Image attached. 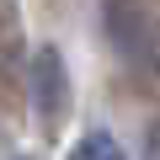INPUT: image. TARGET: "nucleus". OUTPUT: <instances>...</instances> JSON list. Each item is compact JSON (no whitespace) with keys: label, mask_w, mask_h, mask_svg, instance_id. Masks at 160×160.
<instances>
[{"label":"nucleus","mask_w":160,"mask_h":160,"mask_svg":"<svg viewBox=\"0 0 160 160\" xmlns=\"http://www.w3.org/2000/svg\"><path fill=\"white\" fill-rule=\"evenodd\" d=\"M102 32L133 75H160V16L144 0H102Z\"/></svg>","instance_id":"f257e3e1"},{"label":"nucleus","mask_w":160,"mask_h":160,"mask_svg":"<svg viewBox=\"0 0 160 160\" xmlns=\"http://www.w3.org/2000/svg\"><path fill=\"white\" fill-rule=\"evenodd\" d=\"M27 102H32V112L43 118V128H59V118H64V107H69V75H64V59H59V48H38L32 53V64H27Z\"/></svg>","instance_id":"f03ea898"},{"label":"nucleus","mask_w":160,"mask_h":160,"mask_svg":"<svg viewBox=\"0 0 160 160\" xmlns=\"http://www.w3.org/2000/svg\"><path fill=\"white\" fill-rule=\"evenodd\" d=\"M75 155H107V160H118L123 155V144L118 139H107V133H91V139H80V149Z\"/></svg>","instance_id":"7ed1b4c3"},{"label":"nucleus","mask_w":160,"mask_h":160,"mask_svg":"<svg viewBox=\"0 0 160 160\" xmlns=\"http://www.w3.org/2000/svg\"><path fill=\"white\" fill-rule=\"evenodd\" d=\"M144 149H149V155H160V123L149 128V139H144Z\"/></svg>","instance_id":"20e7f679"}]
</instances>
